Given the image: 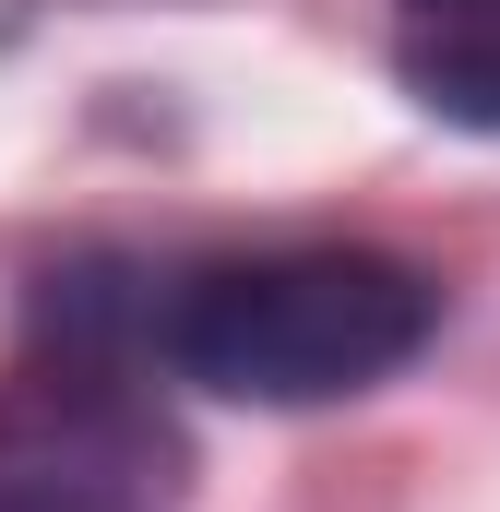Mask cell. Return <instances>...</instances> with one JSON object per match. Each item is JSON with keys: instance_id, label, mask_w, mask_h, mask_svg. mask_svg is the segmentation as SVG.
<instances>
[{"instance_id": "cell-4", "label": "cell", "mask_w": 500, "mask_h": 512, "mask_svg": "<svg viewBox=\"0 0 500 512\" xmlns=\"http://www.w3.org/2000/svg\"><path fill=\"white\" fill-rule=\"evenodd\" d=\"M465 12H500V0H417V24H465Z\"/></svg>"}, {"instance_id": "cell-3", "label": "cell", "mask_w": 500, "mask_h": 512, "mask_svg": "<svg viewBox=\"0 0 500 512\" xmlns=\"http://www.w3.org/2000/svg\"><path fill=\"white\" fill-rule=\"evenodd\" d=\"M405 96L429 120H453V131H500V12L405 36Z\"/></svg>"}, {"instance_id": "cell-2", "label": "cell", "mask_w": 500, "mask_h": 512, "mask_svg": "<svg viewBox=\"0 0 500 512\" xmlns=\"http://www.w3.org/2000/svg\"><path fill=\"white\" fill-rule=\"evenodd\" d=\"M0 512H131V477L72 429V417L0 429Z\"/></svg>"}, {"instance_id": "cell-1", "label": "cell", "mask_w": 500, "mask_h": 512, "mask_svg": "<svg viewBox=\"0 0 500 512\" xmlns=\"http://www.w3.org/2000/svg\"><path fill=\"white\" fill-rule=\"evenodd\" d=\"M429 334H441V286L393 251H262V262H215L167 298L179 382L227 393V405L370 393Z\"/></svg>"}]
</instances>
